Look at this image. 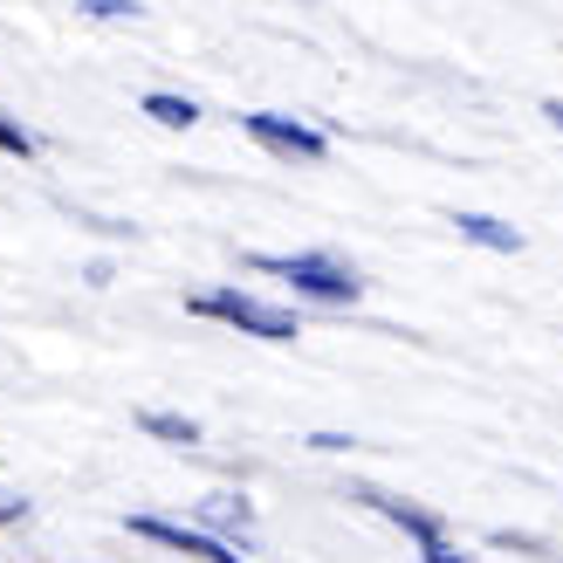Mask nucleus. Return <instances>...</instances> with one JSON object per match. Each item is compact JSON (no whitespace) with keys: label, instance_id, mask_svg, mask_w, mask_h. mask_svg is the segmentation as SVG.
Wrapping results in <instances>:
<instances>
[{"label":"nucleus","instance_id":"obj_1","mask_svg":"<svg viewBox=\"0 0 563 563\" xmlns=\"http://www.w3.org/2000/svg\"><path fill=\"white\" fill-rule=\"evenodd\" d=\"M186 309H192V317H213V323H234L247 336H268V344H289V336H296L289 309H268V302L241 296V289H207V296H192Z\"/></svg>","mask_w":563,"mask_h":563},{"label":"nucleus","instance_id":"obj_2","mask_svg":"<svg viewBox=\"0 0 563 563\" xmlns=\"http://www.w3.org/2000/svg\"><path fill=\"white\" fill-rule=\"evenodd\" d=\"M255 268L296 282L302 296H323V302H357V289H364V282L344 262H330V255H255Z\"/></svg>","mask_w":563,"mask_h":563},{"label":"nucleus","instance_id":"obj_3","mask_svg":"<svg viewBox=\"0 0 563 563\" xmlns=\"http://www.w3.org/2000/svg\"><path fill=\"white\" fill-rule=\"evenodd\" d=\"M364 501H372L378 516H391V522H399L406 537L419 543V556H427V563H461V550H454V537H446V529H440V516L412 509V501H391V495H364Z\"/></svg>","mask_w":563,"mask_h":563},{"label":"nucleus","instance_id":"obj_4","mask_svg":"<svg viewBox=\"0 0 563 563\" xmlns=\"http://www.w3.org/2000/svg\"><path fill=\"white\" fill-rule=\"evenodd\" d=\"M247 137L255 145H268V152H282V158H302V165H317L330 145H323V131H309V124H296V118H247Z\"/></svg>","mask_w":563,"mask_h":563},{"label":"nucleus","instance_id":"obj_5","mask_svg":"<svg viewBox=\"0 0 563 563\" xmlns=\"http://www.w3.org/2000/svg\"><path fill=\"white\" fill-rule=\"evenodd\" d=\"M454 228H461L467 241H482V247H501V255H516V247H522L516 228H501V220H488V213H461Z\"/></svg>","mask_w":563,"mask_h":563},{"label":"nucleus","instance_id":"obj_6","mask_svg":"<svg viewBox=\"0 0 563 563\" xmlns=\"http://www.w3.org/2000/svg\"><path fill=\"white\" fill-rule=\"evenodd\" d=\"M145 118H158V124H173V131H186L192 118H200V110H192V103H179V97H145Z\"/></svg>","mask_w":563,"mask_h":563},{"label":"nucleus","instance_id":"obj_7","mask_svg":"<svg viewBox=\"0 0 563 563\" xmlns=\"http://www.w3.org/2000/svg\"><path fill=\"white\" fill-rule=\"evenodd\" d=\"M145 433H158V440H200V427H192V419H179V412H145Z\"/></svg>","mask_w":563,"mask_h":563},{"label":"nucleus","instance_id":"obj_8","mask_svg":"<svg viewBox=\"0 0 563 563\" xmlns=\"http://www.w3.org/2000/svg\"><path fill=\"white\" fill-rule=\"evenodd\" d=\"M0 152H14V158H27V152H35V137H27L21 124H8V118H0Z\"/></svg>","mask_w":563,"mask_h":563},{"label":"nucleus","instance_id":"obj_9","mask_svg":"<svg viewBox=\"0 0 563 563\" xmlns=\"http://www.w3.org/2000/svg\"><path fill=\"white\" fill-rule=\"evenodd\" d=\"M90 14H137V0H82Z\"/></svg>","mask_w":563,"mask_h":563},{"label":"nucleus","instance_id":"obj_10","mask_svg":"<svg viewBox=\"0 0 563 563\" xmlns=\"http://www.w3.org/2000/svg\"><path fill=\"white\" fill-rule=\"evenodd\" d=\"M27 516V501H14V495H0V522H21Z\"/></svg>","mask_w":563,"mask_h":563},{"label":"nucleus","instance_id":"obj_11","mask_svg":"<svg viewBox=\"0 0 563 563\" xmlns=\"http://www.w3.org/2000/svg\"><path fill=\"white\" fill-rule=\"evenodd\" d=\"M543 118H550V124H556V131H563V103H543Z\"/></svg>","mask_w":563,"mask_h":563}]
</instances>
